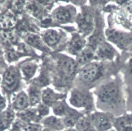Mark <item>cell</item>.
I'll return each instance as SVG.
<instances>
[{
    "label": "cell",
    "mask_w": 132,
    "mask_h": 131,
    "mask_svg": "<svg viewBox=\"0 0 132 131\" xmlns=\"http://www.w3.org/2000/svg\"><path fill=\"white\" fill-rule=\"evenodd\" d=\"M125 85L120 73L95 87L92 91L95 97L97 110L108 112L115 117L127 113Z\"/></svg>",
    "instance_id": "6da1fadb"
},
{
    "label": "cell",
    "mask_w": 132,
    "mask_h": 131,
    "mask_svg": "<svg viewBox=\"0 0 132 131\" xmlns=\"http://www.w3.org/2000/svg\"><path fill=\"white\" fill-rule=\"evenodd\" d=\"M132 54L121 52L120 57L112 62L94 61L81 67L77 80L79 87L94 89L101 84L108 81L120 73L125 62Z\"/></svg>",
    "instance_id": "7a4b0ae2"
},
{
    "label": "cell",
    "mask_w": 132,
    "mask_h": 131,
    "mask_svg": "<svg viewBox=\"0 0 132 131\" xmlns=\"http://www.w3.org/2000/svg\"><path fill=\"white\" fill-rule=\"evenodd\" d=\"M106 40L120 51L132 54V26L106 21Z\"/></svg>",
    "instance_id": "3957f363"
},
{
    "label": "cell",
    "mask_w": 132,
    "mask_h": 131,
    "mask_svg": "<svg viewBox=\"0 0 132 131\" xmlns=\"http://www.w3.org/2000/svg\"><path fill=\"white\" fill-rule=\"evenodd\" d=\"M70 102L74 107L82 108L85 115H90L97 110L94 96L91 90L80 88L73 89L71 92Z\"/></svg>",
    "instance_id": "277c9868"
},
{
    "label": "cell",
    "mask_w": 132,
    "mask_h": 131,
    "mask_svg": "<svg viewBox=\"0 0 132 131\" xmlns=\"http://www.w3.org/2000/svg\"><path fill=\"white\" fill-rule=\"evenodd\" d=\"M95 12L89 5L81 6V11L77 14L76 22L79 33L87 38L93 32L95 25Z\"/></svg>",
    "instance_id": "5b68a950"
},
{
    "label": "cell",
    "mask_w": 132,
    "mask_h": 131,
    "mask_svg": "<svg viewBox=\"0 0 132 131\" xmlns=\"http://www.w3.org/2000/svg\"><path fill=\"white\" fill-rule=\"evenodd\" d=\"M121 52L107 40L100 44L95 51V60L97 61L112 62L118 59Z\"/></svg>",
    "instance_id": "8992f818"
},
{
    "label": "cell",
    "mask_w": 132,
    "mask_h": 131,
    "mask_svg": "<svg viewBox=\"0 0 132 131\" xmlns=\"http://www.w3.org/2000/svg\"><path fill=\"white\" fill-rule=\"evenodd\" d=\"M90 116L96 131H108L112 128L115 116L112 114L96 110Z\"/></svg>",
    "instance_id": "52a82bcc"
},
{
    "label": "cell",
    "mask_w": 132,
    "mask_h": 131,
    "mask_svg": "<svg viewBox=\"0 0 132 131\" xmlns=\"http://www.w3.org/2000/svg\"><path fill=\"white\" fill-rule=\"evenodd\" d=\"M87 38L80 33H75L69 44V51L76 56L86 47Z\"/></svg>",
    "instance_id": "ba28073f"
},
{
    "label": "cell",
    "mask_w": 132,
    "mask_h": 131,
    "mask_svg": "<svg viewBox=\"0 0 132 131\" xmlns=\"http://www.w3.org/2000/svg\"><path fill=\"white\" fill-rule=\"evenodd\" d=\"M60 66L66 75L70 77H75L78 73L81 68L76 60L70 58H66V59L62 60Z\"/></svg>",
    "instance_id": "9c48e42d"
},
{
    "label": "cell",
    "mask_w": 132,
    "mask_h": 131,
    "mask_svg": "<svg viewBox=\"0 0 132 131\" xmlns=\"http://www.w3.org/2000/svg\"><path fill=\"white\" fill-rule=\"evenodd\" d=\"M18 83V76L16 70L10 68L5 73L3 78V84L5 88L9 91L15 89Z\"/></svg>",
    "instance_id": "30bf717a"
},
{
    "label": "cell",
    "mask_w": 132,
    "mask_h": 131,
    "mask_svg": "<svg viewBox=\"0 0 132 131\" xmlns=\"http://www.w3.org/2000/svg\"><path fill=\"white\" fill-rule=\"evenodd\" d=\"M125 87L132 88V57L124 63L120 71Z\"/></svg>",
    "instance_id": "8fae6325"
},
{
    "label": "cell",
    "mask_w": 132,
    "mask_h": 131,
    "mask_svg": "<svg viewBox=\"0 0 132 131\" xmlns=\"http://www.w3.org/2000/svg\"><path fill=\"white\" fill-rule=\"evenodd\" d=\"M76 61L82 67L95 60V50L88 45L76 55Z\"/></svg>",
    "instance_id": "7c38bea8"
},
{
    "label": "cell",
    "mask_w": 132,
    "mask_h": 131,
    "mask_svg": "<svg viewBox=\"0 0 132 131\" xmlns=\"http://www.w3.org/2000/svg\"><path fill=\"white\" fill-rule=\"evenodd\" d=\"M132 126V114L126 113L116 117L113 121V127L116 131H121L125 127Z\"/></svg>",
    "instance_id": "4fadbf2b"
},
{
    "label": "cell",
    "mask_w": 132,
    "mask_h": 131,
    "mask_svg": "<svg viewBox=\"0 0 132 131\" xmlns=\"http://www.w3.org/2000/svg\"><path fill=\"white\" fill-rule=\"evenodd\" d=\"M75 126L77 131H96L90 115H85L80 118Z\"/></svg>",
    "instance_id": "5bb4252c"
},
{
    "label": "cell",
    "mask_w": 132,
    "mask_h": 131,
    "mask_svg": "<svg viewBox=\"0 0 132 131\" xmlns=\"http://www.w3.org/2000/svg\"><path fill=\"white\" fill-rule=\"evenodd\" d=\"M42 123L44 126L52 131H59L64 128L62 120L54 116H50L45 118Z\"/></svg>",
    "instance_id": "9a60e30c"
},
{
    "label": "cell",
    "mask_w": 132,
    "mask_h": 131,
    "mask_svg": "<svg viewBox=\"0 0 132 131\" xmlns=\"http://www.w3.org/2000/svg\"><path fill=\"white\" fill-rule=\"evenodd\" d=\"M18 117L21 118L22 121L27 123H29L31 121L37 122L40 119L38 115L37 110L34 109L23 111L18 114Z\"/></svg>",
    "instance_id": "2e32d148"
},
{
    "label": "cell",
    "mask_w": 132,
    "mask_h": 131,
    "mask_svg": "<svg viewBox=\"0 0 132 131\" xmlns=\"http://www.w3.org/2000/svg\"><path fill=\"white\" fill-rule=\"evenodd\" d=\"M60 97V96L55 93L53 90L47 88L43 91L42 98L44 104L50 105H53L57 101V100Z\"/></svg>",
    "instance_id": "e0dca14e"
},
{
    "label": "cell",
    "mask_w": 132,
    "mask_h": 131,
    "mask_svg": "<svg viewBox=\"0 0 132 131\" xmlns=\"http://www.w3.org/2000/svg\"><path fill=\"white\" fill-rule=\"evenodd\" d=\"M28 102L27 95L23 91L20 92L14 100V107L17 109L22 110L26 108L28 106Z\"/></svg>",
    "instance_id": "ac0fdd59"
},
{
    "label": "cell",
    "mask_w": 132,
    "mask_h": 131,
    "mask_svg": "<svg viewBox=\"0 0 132 131\" xmlns=\"http://www.w3.org/2000/svg\"><path fill=\"white\" fill-rule=\"evenodd\" d=\"M55 17L57 21L59 22H67L71 18L72 13L68 8L61 7L56 11Z\"/></svg>",
    "instance_id": "d6986e66"
},
{
    "label": "cell",
    "mask_w": 132,
    "mask_h": 131,
    "mask_svg": "<svg viewBox=\"0 0 132 131\" xmlns=\"http://www.w3.org/2000/svg\"><path fill=\"white\" fill-rule=\"evenodd\" d=\"M60 38V34L55 30L50 29L47 30L44 35V39L49 45H56Z\"/></svg>",
    "instance_id": "ffe728a7"
},
{
    "label": "cell",
    "mask_w": 132,
    "mask_h": 131,
    "mask_svg": "<svg viewBox=\"0 0 132 131\" xmlns=\"http://www.w3.org/2000/svg\"><path fill=\"white\" fill-rule=\"evenodd\" d=\"M25 40L27 44L39 49L46 50L47 48L42 43L39 36L33 34H28L25 37Z\"/></svg>",
    "instance_id": "44dd1931"
},
{
    "label": "cell",
    "mask_w": 132,
    "mask_h": 131,
    "mask_svg": "<svg viewBox=\"0 0 132 131\" xmlns=\"http://www.w3.org/2000/svg\"><path fill=\"white\" fill-rule=\"evenodd\" d=\"M37 67V65L35 63L32 62H26L22 65L21 69L25 77L27 79H29L34 75L36 71Z\"/></svg>",
    "instance_id": "7402d4cb"
},
{
    "label": "cell",
    "mask_w": 132,
    "mask_h": 131,
    "mask_svg": "<svg viewBox=\"0 0 132 131\" xmlns=\"http://www.w3.org/2000/svg\"><path fill=\"white\" fill-rule=\"evenodd\" d=\"M71 108L62 102H56L53 104V111L58 116H65Z\"/></svg>",
    "instance_id": "603a6c76"
},
{
    "label": "cell",
    "mask_w": 132,
    "mask_h": 131,
    "mask_svg": "<svg viewBox=\"0 0 132 131\" xmlns=\"http://www.w3.org/2000/svg\"><path fill=\"white\" fill-rule=\"evenodd\" d=\"M29 99L30 104L33 105L39 103L40 100L41 94L39 90L36 87H30L28 91Z\"/></svg>",
    "instance_id": "cb8c5ba5"
},
{
    "label": "cell",
    "mask_w": 132,
    "mask_h": 131,
    "mask_svg": "<svg viewBox=\"0 0 132 131\" xmlns=\"http://www.w3.org/2000/svg\"><path fill=\"white\" fill-rule=\"evenodd\" d=\"M126 111L132 114V88L125 87Z\"/></svg>",
    "instance_id": "d4e9b609"
},
{
    "label": "cell",
    "mask_w": 132,
    "mask_h": 131,
    "mask_svg": "<svg viewBox=\"0 0 132 131\" xmlns=\"http://www.w3.org/2000/svg\"><path fill=\"white\" fill-rule=\"evenodd\" d=\"M38 115L40 119H41L42 117L47 115L49 113V108L48 105L43 104L39 105L37 109Z\"/></svg>",
    "instance_id": "484cf974"
},
{
    "label": "cell",
    "mask_w": 132,
    "mask_h": 131,
    "mask_svg": "<svg viewBox=\"0 0 132 131\" xmlns=\"http://www.w3.org/2000/svg\"><path fill=\"white\" fill-rule=\"evenodd\" d=\"M2 117L6 122L10 124L14 118V113L12 109H8L4 112Z\"/></svg>",
    "instance_id": "4316f807"
},
{
    "label": "cell",
    "mask_w": 132,
    "mask_h": 131,
    "mask_svg": "<svg viewBox=\"0 0 132 131\" xmlns=\"http://www.w3.org/2000/svg\"><path fill=\"white\" fill-rule=\"evenodd\" d=\"M1 25L3 27L8 28L11 27L13 25V22L10 16L4 17L1 20Z\"/></svg>",
    "instance_id": "83f0119b"
},
{
    "label": "cell",
    "mask_w": 132,
    "mask_h": 131,
    "mask_svg": "<svg viewBox=\"0 0 132 131\" xmlns=\"http://www.w3.org/2000/svg\"><path fill=\"white\" fill-rule=\"evenodd\" d=\"M6 57L8 61H12L16 60L18 58V55L13 50L10 49L7 52Z\"/></svg>",
    "instance_id": "f1b7e54d"
},
{
    "label": "cell",
    "mask_w": 132,
    "mask_h": 131,
    "mask_svg": "<svg viewBox=\"0 0 132 131\" xmlns=\"http://www.w3.org/2000/svg\"><path fill=\"white\" fill-rule=\"evenodd\" d=\"M3 38L8 41L13 42L15 40V36L12 32H5L3 34Z\"/></svg>",
    "instance_id": "f546056e"
},
{
    "label": "cell",
    "mask_w": 132,
    "mask_h": 131,
    "mask_svg": "<svg viewBox=\"0 0 132 131\" xmlns=\"http://www.w3.org/2000/svg\"><path fill=\"white\" fill-rule=\"evenodd\" d=\"M27 46H26L24 44H21L19 47V51L20 53H29L30 51L31 52V50L29 49Z\"/></svg>",
    "instance_id": "4dcf8cb0"
},
{
    "label": "cell",
    "mask_w": 132,
    "mask_h": 131,
    "mask_svg": "<svg viewBox=\"0 0 132 131\" xmlns=\"http://www.w3.org/2000/svg\"><path fill=\"white\" fill-rule=\"evenodd\" d=\"M6 106L5 99L0 95V111L3 110Z\"/></svg>",
    "instance_id": "1f68e13d"
},
{
    "label": "cell",
    "mask_w": 132,
    "mask_h": 131,
    "mask_svg": "<svg viewBox=\"0 0 132 131\" xmlns=\"http://www.w3.org/2000/svg\"><path fill=\"white\" fill-rule=\"evenodd\" d=\"M121 131H132V126H127L124 127Z\"/></svg>",
    "instance_id": "d6a6232c"
},
{
    "label": "cell",
    "mask_w": 132,
    "mask_h": 131,
    "mask_svg": "<svg viewBox=\"0 0 132 131\" xmlns=\"http://www.w3.org/2000/svg\"><path fill=\"white\" fill-rule=\"evenodd\" d=\"M3 62V55L2 52L0 51V65L2 64Z\"/></svg>",
    "instance_id": "836d02e7"
},
{
    "label": "cell",
    "mask_w": 132,
    "mask_h": 131,
    "mask_svg": "<svg viewBox=\"0 0 132 131\" xmlns=\"http://www.w3.org/2000/svg\"><path fill=\"white\" fill-rule=\"evenodd\" d=\"M65 131H77L76 129H74L72 128H69L67 129H66Z\"/></svg>",
    "instance_id": "e575fe53"
},
{
    "label": "cell",
    "mask_w": 132,
    "mask_h": 131,
    "mask_svg": "<svg viewBox=\"0 0 132 131\" xmlns=\"http://www.w3.org/2000/svg\"><path fill=\"white\" fill-rule=\"evenodd\" d=\"M41 131H52V130H50V129H49L48 128H45V129H44L43 130H41Z\"/></svg>",
    "instance_id": "d590c367"
},
{
    "label": "cell",
    "mask_w": 132,
    "mask_h": 131,
    "mask_svg": "<svg viewBox=\"0 0 132 131\" xmlns=\"http://www.w3.org/2000/svg\"><path fill=\"white\" fill-rule=\"evenodd\" d=\"M108 131H116V129L114 128V129H113V128H112V129H110V130H109Z\"/></svg>",
    "instance_id": "8d00e7d4"
},
{
    "label": "cell",
    "mask_w": 132,
    "mask_h": 131,
    "mask_svg": "<svg viewBox=\"0 0 132 131\" xmlns=\"http://www.w3.org/2000/svg\"><path fill=\"white\" fill-rule=\"evenodd\" d=\"M1 78H0V82H1Z\"/></svg>",
    "instance_id": "74e56055"
}]
</instances>
